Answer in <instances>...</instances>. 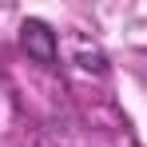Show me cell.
I'll list each match as a JSON object with an SVG mask.
<instances>
[{"label": "cell", "mask_w": 147, "mask_h": 147, "mask_svg": "<svg viewBox=\"0 0 147 147\" xmlns=\"http://www.w3.org/2000/svg\"><path fill=\"white\" fill-rule=\"evenodd\" d=\"M20 48L36 60V64H44L52 68L56 64V56H60V40H56V28L48 20H40V16H28L24 24H20Z\"/></svg>", "instance_id": "1"}, {"label": "cell", "mask_w": 147, "mask_h": 147, "mask_svg": "<svg viewBox=\"0 0 147 147\" xmlns=\"http://www.w3.org/2000/svg\"><path fill=\"white\" fill-rule=\"evenodd\" d=\"M80 68H84V72H96V76H103L107 72V60H103V52H80Z\"/></svg>", "instance_id": "2"}]
</instances>
